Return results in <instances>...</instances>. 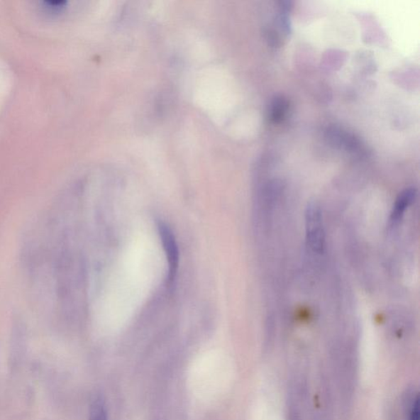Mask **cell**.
I'll list each match as a JSON object with an SVG mask.
<instances>
[{
  "label": "cell",
  "mask_w": 420,
  "mask_h": 420,
  "mask_svg": "<svg viewBox=\"0 0 420 420\" xmlns=\"http://www.w3.org/2000/svg\"><path fill=\"white\" fill-rule=\"evenodd\" d=\"M306 235L307 245L317 254H323L326 249L323 214L316 204H309L306 211Z\"/></svg>",
  "instance_id": "obj_1"
},
{
  "label": "cell",
  "mask_w": 420,
  "mask_h": 420,
  "mask_svg": "<svg viewBox=\"0 0 420 420\" xmlns=\"http://www.w3.org/2000/svg\"><path fill=\"white\" fill-rule=\"evenodd\" d=\"M328 134L329 140L336 146H339L341 148H344L355 154L365 155L364 146L353 135L336 128L330 129Z\"/></svg>",
  "instance_id": "obj_2"
},
{
  "label": "cell",
  "mask_w": 420,
  "mask_h": 420,
  "mask_svg": "<svg viewBox=\"0 0 420 420\" xmlns=\"http://www.w3.org/2000/svg\"><path fill=\"white\" fill-rule=\"evenodd\" d=\"M159 229L166 251L167 258L169 260L170 278H172L177 271L178 265V251L175 236H173L171 230L164 223L159 225Z\"/></svg>",
  "instance_id": "obj_3"
},
{
  "label": "cell",
  "mask_w": 420,
  "mask_h": 420,
  "mask_svg": "<svg viewBox=\"0 0 420 420\" xmlns=\"http://www.w3.org/2000/svg\"><path fill=\"white\" fill-rule=\"evenodd\" d=\"M416 197L417 191L414 188L406 189L405 191L400 193V195L396 199L395 204H394L391 214L390 222L392 226L400 222L407 209L411 206Z\"/></svg>",
  "instance_id": "obj_4"
},
{
  "label": "cell",
  "mask_w": 420,
  "mask_h": 420,
  "mask_svg": "<svg viewBox=\"0 0 420 420\" xmlns=\"http://www.w3.org/2000/svg\"><path fill=\"white\" fill-rule=\"evenodd\" d=\"M289 109V102L283 96H277L271 104L270 119L272 123H280L285 118Z\"/></svg>",
  "instance_id": "obj_5"
},
{
  "label": "cell",
  "mask_w": 420,
  "mask_h": 420,
  "mask_svg": "<svg viewBox=\"0 0 420 420\" xmlns=\"http://www.w3.org/2000/svg\"><path fill=\"white\" fill-rule=\"evenodd\" d=\"M89 420H108L106 406L101 396H96L92 399Z\"/></svg>",
  "instance_id": "obj_6"
},
{
  "label": "cell",
  "mask_w": 420,
  "mask_h": 420,
  "mask_svg": "<svg viewBox=\"0 0 420 420\" xmlns=\"http://www.w3.org/2000/svg\"><path fill=\"white\" fill-rule=\"evenodd\" d=\"M42 4L46 11L51 13H60L65 9L67 1L65 0H49V1H44Z\"/></svg>",
  "instance_id": "obj_7"
},
{
  "label": "cell",
  "mask_w": 420,
  "mask_h": 420,
  "mask_svg": "<svg viewBox=\"0 0 420 420\" xmlns=\"http://www.w3.org/2000/svg\"><path fill=\"white\" fill-rule=\"evenodd\" d=\"M409 420H420V403L419 397L417 396L412 403L411 413H409Z\"/></svg>",
  "instance_id": "obj_8"
}]
</instances>
